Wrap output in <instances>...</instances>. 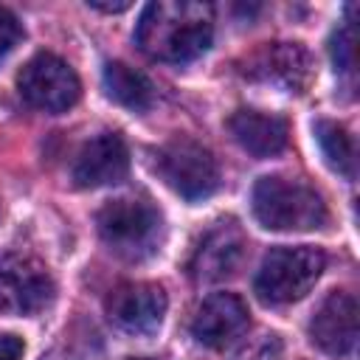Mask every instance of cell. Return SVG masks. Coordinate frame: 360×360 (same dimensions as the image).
Segmentation results:
<instances>
[{"instance_id": "6", "label": "cell", "mask_w": 360, "mask_h": 360, "mask_svg": "<svg viewBox=\"0 0 360 360\" xmlns=\"http://www.w3.org/2000/svg\"><path fill=\"white\" fill-rule=\"evenodd\" d=\"M17 87L25 104L51 115L70 110L82 96V82L76 70L56 53L45 51L22 65V70L17 73Z\"/></svg>"}, {"instance_id": "1", "label": "cell", "mask_w": 360, "mask_h": 360, "mask_svg": "<svg viewBox=\"0 0 360 360\" xmlns=\"http://www.w3.org/2000/svg\"><path fill=\"white\" fill-rule=\"evenodd\" d=\"M214 39V8L197 0L149 3L138 20L135 42L158 62L186 65L202 56Z\"/></svg>"}, {"instance_id": "8", "label": "cell", "mask_w": 360, "mask_h": 360, "mask_svg": "<svg viewBox=\"0 0 360 360\" xmlns=\"http://www.w3.org/2000/svg\"><path fill=\"white\" fill-rule=\"evenodd\" d=\"M53 301V278L48 267L28 253L0 259V312L37 315Z\"/></svg>"}, {"instance_id": "10", "label": "cell", "mask_w": 360, "mask_h": 360, "mask_svg": "<svg viewBox=\"0 0 360 360\" xmlns=\"http://www.w3.org/2000/svg\"><path fill=\"white\" fill-rule=\"evenodd\" d=\"M166 292L152 281L121 284L107 298V318L115 329L127 335H152L158 332L166 315Z\"/></svg>"}, {"instance_id": "4", "label": "cell", "mask_w": 360, "mask_h": 360, "mask_svg": "<svg viewBox=\"0 0 360 360\" xmlns=\"http://www.w3.org/2000/svg\"><path fill=\"white\" fill-rule=\"evenodd\" d=\"M326 267V256L321 248L295 245V248H273L256 273L253 290L264 304H292L304 298Z\"/></svg>"}, {"instance_id": "16", "label": "cell", "mask_w": 360, "mask_h": 360, "mask_svg": "<svg viewBox=\"0 0 360 360\" xmlns=\"http://www.w3.org/2000/svg\"><path fill=\"white\" fill-rule=\"evenodd\" d=\"M315 135H318V143L323 149L326 163L338 174L354 180L357 152H354V138L349 135V129L343 124H338V121H318L315 124Z\"/></svg>"}, {"instance_id": "17", "label": "cell", "mask_w": 360, "mask_h": 360, "mask_svg": "<svg viewBox=\"0 0 360 360\" xmlns=\"http://www.w3.org/2000/svg\"><path fill=\"white\" fill-rule=\"evenodd\" d=\"M329 51H332L335 70L343 73V76H354V65H357V59H354V28H352V22L343 25L340 31H335Z\"/></svg>"}, {"instance_id": "3", "label": "cell", "mask_w": 360, "mask_h": 360, "mask_svg": "<svg viewBox=\"0 0 360 360\" xmlns=\"http://www.w3.org/2000/svg\"><path fill=\"white\" fill-rule=\"evenodd\" d=\"M96 225L104 245L115 256L129 262H141L152 256L163 233L160 211L152 202L138 197H118L104 202L96 214Z\"/></svg>"}, {"instance_id": "12", "label": "cell", "mask_w": 360, "mask_h": 360, "mask_svg": "<svg viewBox=\"0 0 360 360\" xmlns=\"http://www.w3.org/2000/svg\"><path fill=\"white\" fill-rule=\"evenodd\" d=\"M248 304L233 292H214L197 307L191 335L208 349H228L248 332Z\"/></svg>"}, {"instance_id": "21", "label": "cell", "mask_w": 360, "mask_h": 360, "mask_svg": "<svg viewBox=\"0 0 360 360\" xmlns=\"http://www.w3.org/2000/svg\"><path fill=\"white\" fill-rule=\"evenodd\" d=\"M42 360H70V357H65V354H59V352H53V354H45Z\"/></svg>"}, {"instance_id": "20", "label": "cell", "mask_w": 360, "mask_h": 360, "mask_svg": "<svg viewBox=\"0 0 360 360\" xmlns=\"http://www.w3.org/2000/svg\"><path fill=\"white\" fill-rule=\"evenodd\" d=\"M90 8H98V11H107V14H115V11H127L129 3H98V0H90L87 3Z\"/></svg>"}, {"instance_id": "5", "label": "cell", "mask_w": 360, "mask_h": 360, "mask_svg": "<svg viewBox=\"0 0 360 360\" xmlns=\"http://www.w3.org/2000/svg\"><path fill=\"white\" fill-rule=\"evenodd\" d=\"M155 169L163 183L188 202L205 200L219 188V166L208 146L188 135H177L158 149Z\"/></svg>"}, {"instance_id": "18", "label": "cell", "mask_w": 360, "mask_h": 360, "mask_svg": "<svg viewBox=\"0 0 360 360\" xmlns=\"http://www.w3.org/2000/svg\"><path fill=\"white\" fill-rule=\"evenodd\" d=\"M20 39H22V25H20V20H17L8 8L0 6V56H6Z\"/></svg>"}, {"instance_id": "9", "label": "cell", "mask_w": 360, "mask_h": 360, "mask_svg": "<svg viewBox=\"0 0 360 360\" xmlns=\"http://www.w3.org/2000/svg\"><path fill=\"white\" fill-rule=\"evenodd\" d=\"M248 239L242 228L233 219H219L197 242L188 259V273L194 281H222L242 267Z\"/></svg>"}, {"instance_id": "14", "label": "cell", "mask_w": 360, "mask_h": 360, "mask_svg": "<svg viewBox=\"0 0 360 360\" xmlns=\"http://www.w3.org/2000/svg\"><path fill=\"white\" fill-rule=\"evenodd\" d=\"M228 129H231L233 141L253 158L278 155L290 138L287 121L281 115L264 112V110H236L228 118Z\"/></svg>"}, {"instance_id": "13", "label": "cell", "mask_w": 360, "mask_h": 360, "mask_svg": "<svg viewBox=\"0 0 360 360\" xmlns=\"http://www.w3.org/2000/svg\"><path fill=\"white\" fill-rule=\"evenodd\" d=\"M129 172V152L118 132L90 138L73 160V183L79 188H98L124 180Z\"/></svg>"}, {"instance_id": "11", "label": "cell", "mask_w": 360, "mask_h": 360, "mask_svg": "<svg viewBox=\"0 0 360 360\" xmlns=\"http://www.w3.org/2000/svg\"><path fill=\"white\" fill-rule=\"evenodd\" d=\"M312 343L329 357H349L357 343V298L335 290L323 298L309 321Z\"/></svg>"}, {"instance_id": "19", "label": "cell", "mask_w": 360, "mask_h": 360, "mask_svg": "<svg viewBox=\"0 0 360 360\" xmlns=\"http://www.w3.org/2000/svg\"><path fill=\"white\" fill-rule=\"evenodd\" d=\"M25 352L22 338L17 335H0V360H20Z\"/></svg>"}, {"instance_id": "7", "label": "cell", "mask_w": 360, "mask_h": 360, "mask_svg": "<svg viewBox=\"0 0 360 360\" xmlns=\"http://www.w3.org/2000/svg\"><path fill=\"white\" fill-rule=\"evenodd\" d=\"M239 73L287 93H304L315 76V65L301 42H264L242 59Z\"/></svg>"}, {"instance_id": "15", "label": "cell", "mask_w": 360, "mask_h": 360, "mask_svg": "<svg viewBox=\"0 0 360 360\" xmlns=\"http://www.w3.org/2000/svg\"><path fill=\"white\" fill-rule=\"evenodd\" d=\"M101 82H104V93L115 104H121V107H127L132 112H143L155 101L152 82L141 70L129 68L127 62H107L104 73H101Z\"/></svg>"}, {"instance_id": "2", "label": "cell", "mask_w": 360, "mask_h": 360, "mask_svg": "<svg viewBox=\"0 0 360 360\" xmlns=\"http://www.w3.org/2000/svg\"><path fill=\"white\" fill-rule=\"evenodd\" d=\"M253 214L270 231H315L326 222V202L298 177L267 174L253 186Z\"/></svg>"}]
</instances>
